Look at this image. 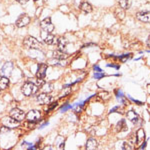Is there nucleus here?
<instances>
[{
    "instance_id": "29",
    "label": "nucleus",
    "mask_w": 150,
    "mask_h": 150,
    "mask_svg": "<svg viewBox=\"0 0 150 150\" xmlns=\"http://www.w3.org/2000/svg\"><path fill=\"white\" fill-rule=\"evenodd\" d=\"M70 91H71V88H70V87H68V88H66L65 90L62 91V92H63V95H67V94H69Z\"/></svg>"
},
{
    "instance_id": "11",
    "label": "nucleus",
    "mask_w": 150,
    "mask_h": 150,
    "mask_svg": "<svg viewBox=\"0 0 150 150\" xmlns=\"http://www.w3.org/2000/svg\"><path fill=\"white\" fill-rule=\"evenodd\" d=\"M12 70H13V64L11 62H7V63L4 64V66L2 67L1 69V73L4 75V76L8 77L10 76L12 73Z\"/></svg>"
},
{
    "instance_id": "18",
    "label": "nucleus",
    "mask_w": 150,
    "mask_h": 150,
    "mask_svg": "<svg viewBox=\"0 0 150 150\" xmlns=\"http://www.w3.org/2000/svg\"><path fill=\"white\" fill-rule=\"evenodd\" d=\"M8 86H9V79L6 76H4V75L0 76V89L4 90Z\"/></svg>"
},
{
    "instance_id": "31",
    "label": "nucleus",
    "mask_w": 150,
    "mask_h": 150,
    "mask_svg": "<svg viewBox=\"0 0 150 150\" xmlns=\"http://www.w3.org/2000/svg\"><path fill=\"white\" fill-rule=\"evenodd\" d=\"M17 2H19L20 4H25L26 2H28V0H16Z\"/></svg>"
},
{
    "instance_id": "22",
    "label": "nucleus",
    "mask_w": 150,
    "mask_h": 150,
    "mask_svg": "<svg viewBox=\"0 0 150 150\" xmlns=\"http://www.w3.org/2000/svg\"><path fill=\"white\" fill-rule=\"evenodd\" d=\"M40 88L42 89L43 92L50 93L53 90V85L51 83H44V84H43V86H41Z\"/></svg>"
},
{
    "instance_id": "9",
    "label": "nucleus",
    "mask_w": 150,
    "mask_h": 150,
    "mask_svg": "<svg viewBox=\"0 0 150 150\" xmlns=\"http://www.w3.org/2000/svg\"><path fill=\"white\" fill-rule=\"evenodd\" d=\"M29 22H30L29 16H27L26 14H22V15L17 19V21H16V25H17L18 27H24V26L29 24Z\"/></svg>"
},
{
    "instance_id": "2",
    "label": "nucleus",
    "mask_w": 150,
    "mask_h": 150,
    "mask_svg": "<svg viewBox=\"0 0 150 150\" xmlns=\"http://www.w3.org/2000/svg\"><path fill=\"white\" fill-rule=\"evenodd\" d=\"M23 44L27 48H31V49H38V48L41 47V43L32 36L26 37L23 41Z\"/></svg>"
},
{
    "instance_id": "15",
    "label": "nucleus",
    "mask_w": 150,
    "mask_h": 150,
    "mask_svg": "<svg viewBox=\"0 0 150 150\" xmlns=\"http://www.w3.org/2000/svg\"><path fill=\"white\" fill-rule=\"evenodd\" d=\"M57 48L58 50H62V51H64L65 48H66V45H67V40L65 39L64 37H59L57 40Z\"/></svg>"
},
{
    "instance_id": "14",
    "label": "nucleus",
    "mask_w": 150,
    "mask_h": 150,
    "mask_svg": "<svg viewBox=\"0 0 150 150\" xmlns=\"http://www.w3.org/2000/svg\"><path fill=\"white\" fill-rule=\"evenodd\" d=\"M53 57L58 60H64L68 57V54L65 53L64 51H62V50H56V51L53 52Z\"/></svg>"
},
{
    "instance_id": "28",
    "label": "nucleus",
    "mask_w": 150,
    "mask_h": 150,
    "mask_svg": "<svg viewBox=\"0 0 150 150\" xmlns=\"http://www.w3.org/2000/svg\"><path fill=\"white\" fill-rule=\"evenodd\" d=\"M130 57H131V54H129V55H124V56L120 57V59H121V61H122V62H126V60L128 59V58H130Z\"/></svg>"
},
{
    "instance_id": "16",
    "label": "nucleus",
    "mask_w": 150,
    "mask_h": 150,
    "mask_svg": "<svg viewBox=\"0 0 150 150\" xmlns=\"http://www.w3.org/2000/svg\"><path fill=\"white\" fill-rule=\"evenodd\" d=\"M98 146V143H97V140L93 139V138H90L87 140L86 142V149H90V150H93V149H96Z\"/></svg>"
},
{
    "instance_id": "8",
    "label": "nucleus",
    "mask_w": 150,
    "mask_h": 150,
    "mask_svg": "<svg viewBox=\"0 0 150 150\" xmlns=\"http://www.w3.org/2000/svg\"><path fill=\"white\" fill-rule=\"evenodd\" d=\"M37 102L41 104V105H45V104H49L51 102V97L50 95H48L47 93L43 92L40 93L39 95L37 96Z\"/></svg>"
},
{
    "instance_id": "23",
    "label": "nucleus",
    "mask_w": 150,
    "mask_h": 150,
    "mask_svg": "<svg viewBox=\"0 0 150 150\" xmlns=\"http://www.w3.org/2000/svg\"><path fill=\"white\" fill-rule=\"evenodd\" d=\"M118 129L121 130H126V123H125L124 120H121L120 122H118Z\"/></svg>"
},
{
    "instance_id": "35",
    "label": "nucleus",
    "mask_w": 150,
    "mask_h": 150,
    "mask_svg": "<svg viewBox=\"0 0 150 150\" xmlns=\"http://www.w3.org/2000/svg\"><path fill=\"white\" fill-rule=\"evenodd\" d=\"M147 1H148V2H150V0H147Z\"/></svg>"
},
{
    "instance_id": "24",
    "label": "nucleus",
    "mask_w": 150,
    "mask_h": 150,
    "mask_svg": "<svg viewBox=\"0 0 150 150\" xmlns=\"http://www.w3.org/2000/svg\"><path fill=\"white\" fill-rule=\"evenodd\" d=\"M128 142H130L132 145H136V134H131L129 136V141Z\"/></svg>"
},
{
    "instance_id": "13",
    "label": "nucleus",
    "mask_w": 150,
    "mask_h": 150,
    "mask_svg": "<svg viewBox=\"0 0 150 150\" xmlns=\"http://www.w3.org/2000/svg\"><path fill=\"white\" fill-rule=\"evenodd\" d=\"M57 40H58V38L56 37V36L51 35L50 33H48V34L44 37V42L46 43V44H48V45L56 44V43H57Z\"/></svg>"
},
{
    "instance_id": "27",
    "label": "nucleus",
    "mask_w": 150,
    "mask_h": 150,
    "mask_svg": "<svg viewBox=\"0 0 150 150\" xmlns=\"http://www.w3.org/2000/svg\"><path fill=\"white\" fill-rule=\"evenodd\" d=\"M45 83V81L43 80L42 78H38L37 79V81H36V85H37L38 87H41V86H43V84Z\"/></svg>"
},
{
    "instance_id": "19",
    "label": "nucleus",
    "mask_w": 150,
    "mask_h": 150,
    "mask_svg": "<svg viewBox=\"0 0 150 150\" xmlns=\"http://www.w3.org/2000/svg\"><path fill=\"white\" fill-rule=\"evenodd\" d=\"M115 16L117 19L119 20H122L123 18L125 17V12H124V9L121 8V7H118V8L115 9Z\"/></svg>"
},
{
    "instance_id": "25",
    "label": "nucleus",
    "mask_w": 150,
    "mask_h": 150,
    "mask_svg": "<svg viewBox=\"0 0 150 150\" xmlns=\"http://www.w3.org/2000/svg\"><path fill=\"white\" fill-rule=\"evenodd\" d=\"M123 149H133V145L130 142H124L123 143Z\"/></svg>"
},
{
    "instance_id": "20",
    "label": "nucleus",
    "mask_w": 150,
    "mask_h": 150,
    "mask_svg": "<svg viewBox=\"0 0 150 150\" xmlns=\"http://www.w3.org/2000/svg\"><path fill=\"white\" fill-rule=\"evenodd\" d=\"M80 9L85 13H90L92 11V6L88 3V2H82L80 5Z\"/></svg>"
},
{
    "instance_id": "12",
    "label": "nucleus",
    "mask_w": 150,
    "mask_h": 150,
    "mask_svg": "<svg viewBox=\"0 0 150 150\" xmlns=\"http://www.w3.org/2000/svg\"><path fill=\"white\" fill-rule=\"evenodd\" d=\"M46 70H47V65L46 64H40L38 66V70H37V73H36V76L38 78H42L44 79L45 75H46Z\"/></svg>"
},
{
    "instance_id": "33",
    "label": "nucleus",
    "mask_w": 150,
    "mask_h": 150,
    "mask_svg": "<svg viewBox=\"0 0 150 150\" xmlns=\"http://www.w3.org/2000/svg\"><path fill=\"white\" fill-rule=\"evenodd\" d=\"M94 70H95V71H98V72H101V69L99 68V67H94Z\"/></svg>"
},
{
    "instance_id": "1",
    "label": "nucleus",
    "mask_w": 150,
    "mask_h": 150,
    "mask_svg": "<svg viewBox=\"0 0 150 150\" xmlns=\"http://www.w3.org/2000/svg\"><path fill=\"white\" fill-rule=\"evenodd\" d=\"M21 91H22L23 95L31 96L38 91V86L35 85L32 82H26V83H24L22 87H21Z\"/></svg>"
},
{
    "instance_id": "6",
    "label": "nucleus",
    "mask_w": 150,
    "mask_h": 150,
    "mask_svg": "<svg viewBox=\"0 0 150 150\" xmlns=\"http://www.w3.org/2000/svg\"><path fill=\"white\" fill-rule=\"evenodd\" d=\"M41 117V113L39 110H36V109H33L26 114V118L29 120V121H32L34 122L36 120H38L39 118Z\"/></svg>"
},
{
    "instance_id": "4",
    "label": "nucleus",
    "mask_w": 150,
    "mask_h": 150,
    "mask_svg": "<svg viewBox=\"0 0 150 150\" xmlns=\"http://www.w3.org/2000/svg\"><path fill=\"white\" fill-rule=\"evenodd\" d=\"M40 27L42 28L43 31H45V32H47V33H51V32H53V30H54V25L52 24L51 19L49 17L43 19V20L41 21Z\"/></svg>"
},
{
    "instance_id": "30",
    "label": "nucleus",
    "mask_w": 150,
    "mask_h": 150,
    "mask_svg": "<svg viewBox=\"0 0 150 150\" xmlns=\"http://www.w3.org/2000/svg\"><path fill=\"white\" fill-rule=\"evenodd\" d=\"M55 106H57V102H54V103L50 104V105H49V107H48V110H52L53 108L55 107Z\"/></svg>"
},
{
    "instance_id": "36",
    "label": "nucleus",
    "mask_w": 150,
    "mask_h": 150,
    "mask_svg": "<svg viewBox=\"0 0 150 150\" xmlns=\"http://www.w3.org/2000/svg\"><path fill=\"white\" fill-rule=\"evenodd\" d=\"M0 90H1V89H0Z\"/></svg>"
},
{
    "instance_id": "7",
    "label": "nucleus",
    "mask_w": 150,
    "mask_h": 150,
    "mask_svg": "<svg viewBox=\"0 0 150 150\" xmlns=\"http://www.w3.org/2000/svg\"><path fill=\"white\" fill-rule=\"evenodd\" d=\"M136 18L144 23H150V11H142L136 14Z\"/></svg>"
},
{
    "instance_id": "21",
    "label": "nucleus",
    "mask_w": 150,
    "mask_h": 150,
    "mask_svg": "<svg viewBox=\"0 0 150 150\" xmlns=\"http://www.w3.org/2000/svg\"><path fill=\"white\" fill-rule=\"evenodd\" d=\"M119 6L124 10L129 9L131 6V0H119Z\"/></svg>"
},
{
    "instance_id": "3",
    "label": "nucleus",
    "mask_w": 150,
    "mask_h": 150,
    "mask_svg": "<svg viewBox=\"0 0 150 150\" xmlns=\"http://www.w3.org/2000/svg\"><path fill=\"white\" fill-rule=\"evenodd\" d=\"M1 123L3 126L8 127V128H15L19 125V121H17L16 119L12 118L11 116H5L1 119Z\"/></svg>"
},
{
    "instance_id": "5",
    "label": "nucleus",
    "mask_w": 150,
    "mask_h": 150,
    "mask_svg": "<svg viewBox=\"0 0 150 150\" xmlns=\"http://www.w3.org/2000/svg\"><path fill=\"white\" fill-rule=\"evenodd\" d=\"M12 118H14V119H16L17 121H22L24 118L26 117L25 113L23 112L21 109H19V108H14V109H12L10 111V114Z\"/></svg>"
},
{
    "instance_id": "17",
    "label": "nucleus",
    "mask_w": 150,
    "mask_h": 150,
    "mask_svg": "<svg viewBox=\"0 0 150 150\" xmlns=\"http://www.w3.org/2000/svg\"><path fill=\"white\" fill-rule=\"evenodd\" d=\"M127 117H128V119H129L130 121L133 122V123H136L137 121H138V114H137L134 110H129V111H128V112H127Z\"/></svg>"
},
{
    "instance_id": "26",
    "label": "nucleus",
    "mask_w": 150,
    "mask_h": 150,
    "mask_svg": "<svg viewBox=\"0 0 150 150\" xmlns=\"http://www.w3.org/2000/svg\"><path fill=\"white\" fill-rule=\"evenodd\" d=\"M100 96L104 99V100H105V99H108V98H109L110 94L108 93V92H106V91H104V92H101V93H100Z\"/></svg>"
},
{
    "instance_id": "32",
    "label": "nucleus",
    "mask_w": 150,
    "mask_h": 150,
    "mask_svg": "<svg viewBox=\"0 0 150 150\" xmlns=\"http://www.w3.org/2000/svg\"><path fill=\"white\" fill-rule=\"evenodd\" d=\"M94 76H95V78H101V77H102V75H101V74H95Z\"/></svg>"
},
{
    "instance_id": "10",
    "label": "nucleus",
    "mask_w": 150,
    "mask_h": 150,
    "mask_svg": "<svg viewBox=\"0 0 150 150\" xmlns=\"http://www.w3.org/2000/svg\"><path fill=\"white\" fill-rule=\"evenodd\" d=\"M136 134V145L137 146H140L145 140V131L144 129L140 128V129L137 130V132L135 133Z\"/></svg>"
},
{
    "instance_id": "34",
    "label": "nucleus",
    "mask_w": 150,
    "mask_h": 150,
    "mask_svg": "<svg viewBox=\"0 0 150 150\" xmlns=\"http://www.w3.org/2000/svg\"><path fill=\"white\" fill-rule=\"evenodd\" d=\"M147 45H148V46L150 47V36H149L148 39H147Z\"/></svg>"
}]
</instances>
